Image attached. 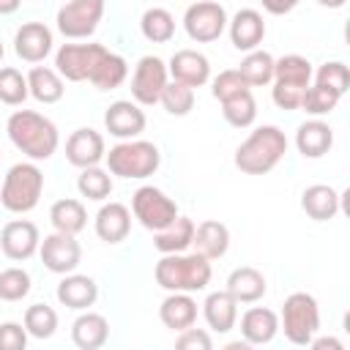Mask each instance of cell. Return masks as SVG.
<instances>
[{"instance_id": "obj_1", "label": "cell", "mask_w": 350, "mask_h": 350, "mask_svg": "<svg viewBox=\"0 0 350 350\" xmlns=\"http://www.w3.org/2000/svg\"><path fill=\"white\" fill-rule=\"evenodd\" d=\"M8 139L14 142L16 150H22L30 161H46L55 156L57 145H60V134L57 126L44 118L36 109H16L11 112L8 123H5Z\"/></svg>"}, {"instance_id": "obj_2", "label": "cell", "mask_w": 350, "mask_h": 350, "mask_svg": "<svg viewBox=\"0 0 350 350\" xmlns=\"http://www.w3.org/2000/svg\"><path fill=\"white\" fill-rule=\"evenodd\" d=\"M156 284L167 293H200L211 284L213 268L211 260L202 254L191 252H175V254H161V260L153 268Z\"/></svg>"}, {"instance_id": "obj_3", "label": "cell", "mask_w": 350, "mask_h": 350, "mask_svg": "<svg viewBox=\"0 0 350 350\" xmlns=\"http://www.w3.org/2000/svg\"><path fill=\"white\" fill-rule=\"evenodd\" d=\"M287 153V137L279 126H257L235 150V167L243 175H268Z\"/></svg>"}, {"instance_id": "obj_4", "label": "cell", "mask_w": 350, "mask_h": 350, "mask_svg": "<svg viewBox=\"0 0 350 350\" xmlns=\"http://www.w3.org/2000/svg\"><path fill=\"white\" fill-rule=\"evenodd\" d=\"M104 161L109 175H118L126 180H142L161 167V153L153 142L137 137V139H120L118 145H112Z\"/></svg>"}, {"instance_id": "obj_5", "label": "cell", "mask_w": 350, "mask_h": 350, "mask_svg": "<svg viewBox=\"0 0 350 350\" xmlns=\"http://www.w3.org/2000/svg\"><path fill=\"white\" fill-rule=\"evenodd\" d=\"M44 191V172L36 161H19L5 172L0 186V202L11 213H30Z\"/></svg>"}, {"instance_id": "obj_6", "label": "cell", "mask_w": 350, "mask_h": 350, "mask_svg": "<svg viewBox=\"0 0 350 350\" xmlns=\"http://www.w3.org/2000/svg\"><path fill=\"white\" fill-rule=\"evenodd\" d=\"M279 328L284 331L287 342H293L298 347H309L312 336L320 331V306H317L314 295H309L304 290L290 293L282 304Z\"/></svg>"}, {"instance_id": "obj_7", "label": "cell", "mask_w": 350, "mask_h": 350, "mask_svg": "<svg viewBox=\"0 0 350 350\" xmlns=\"http://www.w3.org/2000/svg\"><path fill=\"white\" fill-rule=\"evenodd\" d=\"M131 213H134V219L145 230L156 232V230H164L178 216V205L161 189H156V186H139L131 194Z\"/></svg>"}, {"instance_id": "obj_8", "label": "cell", "mask_w": 350, "mask_h": 350, "mask_svg": "<svg viewBox=\"0 0 350 350\" xmlns=\"http://www.w3.org/2000/svg\"><path fill=\"white\" fill-rule=\"evenodd\" d=\"M227 11L221 3L216 0H197L186 8L183 14V27L186 36L197 44H211L216 38H221V33L227 30Z\"/></svg>"}, {"instance_id": "obj_9", "label": "cell", "mask_w": 350, "mask_h": 350, "mask_svg": "<svg viewBox=\"0 0 350 350\" xmlns=\"http://www.w3.org/2000/svg\"><path fill=\"white\" fill-rule=\"evenodd\" d=\"M101 16H104V0H68L66 5L57 8L55 22L66 38L79 41L96 33Z\"/></svg>"}, {"instance_id": "obj_10", "label": "cell", "mask_w": 350, "mask_h": 350, "mask_svg": "<svg viewBox=\"0 0 350 350\" xmlns=\"http://www.w3.org/2000/svg\"><path fill=\"white\" fill-rule=\"evenodd\" d=\"M167 82H170L167 63L156 55H145L137 60L134 74H131V98L139 107H153L159 104V96Z\"/></svg>"}, {"instance_id": "obj_11", "label": "cell", "mask_w": 350, "mask_h": 350, "mask_svg": "<svg viewBox=\"0 0 350 350\" xmlns=\"http://www.w3.org/2000/svg\"><path fill=\"white\" fill-rule=\"evenodd\" d=\"M104 52V44H63L55 55V71L68 82H85Z\"/></svg>"}, {"instance_id": "obj_12", "label": "cell", "mask_w": 350, "mask_h": 350, "mask_svg": "<svg viewBox=\"0 0 350 350\" xmlns=\"http://www.w3.org/2000/svg\"><path fill=\"white\" fill-rule=\"evenodd\" d=\"M38 257L44 262L46 271L63 276V273H71L79 268L82 262V246L77 241V235H68V232H49L44 235V241L38 243Z\"/></svg>"}, {"instance_id": "obj_13", "label": "cell", "mask_w": 350, "mask_h": 350, "mask_svg": "<svg viewBox=\"0 0 350 350\" xmlns=\"http://www.w3.org/2000/svg\"><path fill=\"white\" fill-rule=\"evenodd\" d=\"M41 243V232L33 221L27 219H14L0 230V249L8 260L14 262H25L38 252Z\"/></svg>"}, {"instance_id": "obj_14", "label": "cell", "mask_w": 350, "mask_h": 350, "mask_svg": "<svg viewBox=\"0 0 350 350\" xmlns=\"http://www.w3.org/2000/svg\"><path fill=\"white\" fill-rule=\"evenodd\" d=\"M145 126H148V118L142 107L131 98L112 101L104 112V129L118 139H137L145 131Z\"/></svg>"}, {"instance_id": "obj_15", "label": "cell", "mask_w": 350, "mask_h": 350, "mask_svg": "<svg viewBox=\"0 0 350 350\" xmlns=\"http://www.w3.org/2000/svg\"><path fill=\"white\" fill-rule=\"evenodd\" d=\"M227 33L238 52H252L265 38V19L257 8H241L232 19H227Z\"/></svg>"}, {"instance_id": "obj_16", "label": "cell", "mask_w": 350, "mask_h": 350, "mask_svg": "<svg viewBox=\"0 0 350 350\" xmlns=\"http://www.w3.org/2000/svg\"><path fill=\"white\" fill-rule=\"evenodd\" d=\"M104 156H107V145L96 129H77L66 139V159H68V164H74L79 170L101 164Z\"/></svg>"}, {"instance_id": "obj_17", "label": "cell", "mask_w": 350, "mask_h": 350, "mask_svg": "<svg viewBox=\"0 0 350 350\" xmlns=\"http://www.w3.org/2000/svg\"><path fill=\"white\" fill-rule=\"evenodd\" d=\"M57 301L66 306V309H74V312H85L90 309L96 301H98V284L93 276H85V273H63L57 290H55Z\"/></svg>"}, {"instance_id": "obj_18", "label": "cell", "mask_w": 350, "mask_h": 350, "mask_svg": "<svg viewBox=\"0 0 350 350\" xmlns=\"http://www.w3.org/2000/svg\"><path fill=\"white\" fill-rule=\"evenodd\" d=\"M52 30L44 22H25L14 36V52L25 63H41L52 52Z\"/></svg>"}, {"instance_id": "obj_19", "label": "cell", "mask_w": 350, "mask_h": 350, "mask_svg": "<svg viewBox=\"0 0 350 350\" xmlns=\"http://www.w3.org/2000/svg\"><path fill=\"white\" fill-rule=\"evenodd\" d=\"M167 74L189 88H202L211 79V63L197 49H178L167 63Z\"/></svg>"}, {"instance_id": "obj_20", "label": "cell", "mask_w": 350, "mask_h": 350, "mask_svg": "<svg viewBox=\"0 0 350 350\" xmlns=\"http://www.w3.org/2000/svg\"><path fill=\"white\" fill-rule=\"evenodd\" d=\"M93 227L104 243H120L131 232V211L123 202H104L96 213Z\"/></svg>"}, {"instance_id": "obj_21", "label": "cell", "mask_w": 350, "mask_h": 350, "mask_svg": "<svg viewBox=\"0 0 350 350\" xmlns=\"http://www.w3.org/2000/svg\"><path fill=\"white\" fill-rule=\"evenodd\" d=\"M301 208L314 221H331L342 211V194L328 183H312L301 194Z\"/></svg>"}, {"instance_id": "obj_22", "label": "cell", "mask_w": 350, "mask_h": 350, "mask_svg": "<svg viewBox=\"0 0 350 350\" xmlns=\"http://www.w3.org/2000/svg\"><path fill=\"white\" fill-rule=\"evenodd\" d=\"M334 145V129L320 120V118H312V120H304L295 131V148L304 159H323Z\"/></svg>"}, {"instance_id": "obj_23", "label": "cell", "mask_w": 350, "mask_h": 350, "mask_svg": "<svg viewBox=\"0 0 350 350\" xmlns=\"http://www.w3.org/2000/svg\"><path fill=\"white\" fill-rule=\"evenodd\" d=\"M202 317H205L211 331L230 334L235 328V323H238V301L227 290L208 293V298L202 301Z\"/></svg>"}, {"instance_id": "obj_24", "label": "cell", "mask_w": 350, "mask_h": 350, "mask_svg": "<svg viewBox=\"0 0 350 350\" xmlns=\"http://www.w3.org/2000/svg\"><path fill=\"white\" fill-rule=\"evenodd\" d=\"M279 334V314L268 306H252L241 317V336L249 345H268Z\"/></svg>"}, {"instance_id": "obj_25", "label": "cell", "mask_w": 350, "mask_h": 350, "mask_svg": "<svg viewBox=\"0 0 350 350\" xmlns=\"http://www.w3.org/2000/svg\"><path fill=\"white\" fill-rule=\"evenodd\" d=\"M191 249L197 254H202L205 260H219L227 254L230 249V230L227 224L216 221V219H205L194 227V241H191Z\"/></svg>"}, {"instance_id": "obj_26", "label": "cell", "mask_w": 350, "mask_h": 350, "mask_svg": "<svg viewBox=\"0 0 350 350\" xmlns=\"http://www.w3.org/2000/svg\"><path fill=\"white\" fill-rule=\"evenodd\" d=\"M109 339V323L104 314L85 309L74 323H71V342L79 350H98Z\"/></svg>"}, {"instance_id": "obj_27", "label": "cell", "mask_w": 350, "mask_h": 350, "mask_svg": "<svg viewBox=\"0 0 350 350\" xmlns=\"http://www.w3.org/2000/svg\"><path fill=\"white\" fill-rule=\"evenodd\" d=\"M238 304H254L265 295L268 282L262 276V271L252 268V265H241L227 276V287H224Z\"/></svg>"}, {"instance_id": "obj_28", "label": "cell", "mask_w": 350, "mask_h": 350, "mask_svg": "<svg viewBox=\"0 0 350 350\" xmlns=\"http://www.w3.org/2000/svg\"><path fill=\"white\" fill-rule=\"evenodd\" d=\"M159 320L175 334L189 328L197 323V301L191 293H170L159 306Z\"/></svg>"}, {"instance_id": "obj_29", "label": "cell", "mask_w": 350, "mask_h": 350, "mask_svg": "<svg viewBox=\"0 0 350 350\" xmlns=\"http://www.w3.org/2000/svg\"><path fill=\"white\" fill-rule=\"evenodd\" d=\"M194 221L189 216H175L164 230H156L153 232V246L156 252L161 254H175V252H186L191 249V241H194Z\"/></svg>"}, {"instance_id": "obj_30", "label": "cell", "mask_w": 350, "mask_h": 350, "mask_svg": "<svg viewBox=\"0 0 350 350\" xmlns=\"http://www.w3.org/2000/svg\"><path fill=\"white\" fill-rule=\"evenodd\" d=\"M27 90L38 104H57L66 93L63 77L49 66H33L27 71Z\"/></svg>"}, {"instance_id": "obj_31", "label": "cell", "mask_w": 350, "mask_h": 350, "mask_svg": "<svg viewBox=\"0 0 350 350\" xmlns=\"http://www.w3.org/2000/svg\"><path fill=\"white\" fill-rule=\"evenodd\" d=\"M126 77H129V63H126V57L107 49V52L101 55V60L96 63V68H93V74H90L88 82H90L96 90H115V88H120V85L126 82Z\"/></svg>"}, {"instance_id": "obj_32", "label": "cell", "mask_w": 350, "mask_h": 350, "mask_svg": "<svg viewBox=\"0 0 350 350\" xmlns=\"http://www.w3.org/2000/svg\"><path fill=\"white\" fill-rule=\"evenodd\" d=\"M49 221L57 232H68V235H79L88 224V211L79 200L74 197H66V200H57L52 202L49 208Z\"/></svg>"}, {"instance_id": "obj_33", "label": "cell", "mask_w": 350, "mask_h": 350, "mask_svg": "<svg viewBox=\"0 0 350 350\" xmlns=\"http://www.w3.org/2000/svg\"><path fill=\"white\" fill-rule=\"evenodd\" d=\"M273 60L276 57L271 52L257 46V49L246 52V57L241 60L238 71H241V77L246 79L249 88H265V85L273 82Z\"/></svg>"}, {"instance_id": "obj_34", "label": "cell", "mask_w": 350, "mask_h": 350, "mask_svg": "<svg viewBox=\"0 0 350 350\" xmlns=\"http://www.w3.org/2000/svg\"><path fill=\"white\" fill-rule=\"evenodd\" d=\"M312 63L304 55H282L279 60H273V82H290V85H301L309 88L312 85Z\"/></svg>"}, {"instance_id": "obj_35", "label": "cell", "mask_w": 350, "mask_h": 350, "mask_svg": "<svg viewBox=\"0 0 350 350\" xmlns=\"http://www.w3.org/2000/svg\"><path fill=\"white\" fill-rule=\"evenodd\" d=\"M139 30H142V36H145L150 44H167V41H172V36H175V16H172L167 8L153 5V8H148V11L142 14Z\"/></svg>"}, {"instance_id": "obj_36", "label": "cell", "mask_w": 350, "mask_h": 350, "mask_svg": "<svg viewBox=\"0 0 350 350\" xmlns=\"http://www.w3.org/2000/svg\"><path fill=\"white\" fill-rule=\"evenodd\" d=\"M77 189L85 200L104 202L112 194V175H109V170H101L98 164L96 167H82L79 178H77Z\"/></svg>"}, {"instance_id": "obj_37", "label": "cell", "mask_w": 350, "mask_h": 350, "mask_svg": "<svg viewBox=\"0 0 350 350\" xmlns=\"http://www.w3.org/2000/svg\"><path fill=\"white\" fill-rule=\"evenodd\" d=\"M221 115L230 126L235 129H249L257 118V101H254V93L252 90H243L227 101H221Z\"/></svg>"}, {"instance_id": "obj_38", "label": "cell", "mask_w": 350, "mask_h": 350, "mask_svg": "<svg viewBox=\"0 0 350 350\" xmlns=\"http://www.w3.org/2000/svg\"><path fill=\"white\" fill-rule=\"evenodd\" d=\"M25 331L27 336H36V339H49L55 336L57 331V312L46 304H33L25 309Z\"/></svg>"}, {"instance_id": "obj_39", "label": "cell", "mask_w": 350, "mask_h": 350, "mask_svg": "<svg viewBox=\"0 0 350 350\" xmlns=\"http://www.w3.org/2000/svg\"><path fill=\"white\" fill-rule=\"evenodd\" d=\"M159 104H161L170 115L183 118V115H189V112L194 109V88H189V85L172 79V82L164 85V90H161V96H159Z\"/></svg>"}, {"instance_id": "obj_40", "label": "cell", "mask_w": 350, "mask_h": 350, "mask_svg": "<svg viewBox=\"0 0 350 350\" xmlns=\"http://www.w3.org/2000/svg\"><path fill=\"white\" fill-rule=\"evenodd\" d=\"M27 96H30L27 77L19 68H14V66L0 68V101L8 104V107H19Z\"/></svg>"}, {"instance_id": "obj_41", "label": "cell", "mask_w": 350, "mask_h": 350, "mask_svg": "<svg viewBox=\"0 0 350 350\" xmlns=\"http://www.w3.org/2000/svg\"><path fill=\"white\" fill-rule=\"evenodd\" d=\"M339 93H334V90H328V88H323V85H309L306 88V93H304V98H301V109L306 112V115H312V118H320V115H331L334 109H336V104H339Z\"/></svg>"}, {"instance_id": "obj_42", "label": "cell", "mask_w": 350, "mask_h": 350, "mask_svg": "<svg viewBox=\"0 0 350 350\" xmlns=\"http://www.w3.org/2000/svg\"><path fill=\"white\" fill-rule=\"evenodd\" d=\"M30 287H33V282H30V273L25 268L11 265V268L0 271V301L16 304L30 293Z\"/></svg>"}, {"instance_id": "obj_43", "label": "cell", "mask_w": 350, "mask_h": 350, "mask_svg": "<svg viewBox=\"0 0 350 350\" xmlns=\"http://www.w3.org/2000/svg\"><path fill=\"white\" fill-rule=\"evenodd\" d=\"M312 79H314L317 85H323V88H328V90H334V93H339V96H345L347 88H350V71H347V66H345L342 60H328V63H323V66L312 74Z\"/></svg>"}, {"instance_id": "obj_44", "label": "cell", "mask_w": 350, "mask_h": 350, "mask_svg": "<svg viewBox=\"0 0 350 350\" xmlns=\"http://www.w3.org/2000/svg\"><path fill=\"white\" fill-rule=\"evenodd\" d=\"M243 90H252V88L246 85V79L241 77L238 68H224V71H219V74L213 77V82H211V93H213V98H216L219 104L227 101V98H232V96H238V93H243Z\"/></svg>"}, {"instance_id": "obj_45", "label": "cell", "mask_w": 350, "mask_h": 350, "mask_svg": "<svg viewBox=\"0 0 350 350\" xmlns=\"http://www.w3.org/2000/svg\"><path fill=\"white\" fill-rule=\"evenodd\" d=\"M306 88L301 85H290V82H273L271 88V98L279 109L284 112H293V109H301V98H304Z\"/></svg>"}, {"instance_id": "obj_46", "label": "cell", "mask_w": 350, "mask_h": 350, "mask_svg": "<svg viewBox=\"0 0 350 350\" xmlns=\"http://www.w3.org/2000/svg\"><path fill=\"white\" fill-rule=\"evenodd\" d=\"M175 347H180V350H211V347H213V339H211V334H208L205 328L189 325V328L178 331Z\"/></svg>"}, {"instance_id": "obj_47", "label": "cell", "mask_w": 350, "mask_h": 350, "mask_svg": "<svg viewBox=\"0 0 350 350\" xmlns=\"http://www.w3.org/2000/svg\"><path fill=\"white\" fill-rule=\"evenodd\" d=\"M27 347V331L19 323H3L0 325V350H25Z\"/></svg>"}, {"instance_id": "obj_48", "label": "cell", "mask_w": 350, "mask_h": 350, "mask_svg": "<svg viewBox=\"0 0 350 350\" xmlns=\"http://www.w3.org/2000/svg\"><path fill=\"white\" fill-rule=\"evenodd\" d=\"M262 3V8L268 11V14H273V16H284V14H290L301 0H260Z\"/></svg>"}, {"instance_id": "obj_49", "label": "cell", "mask_w": 350, "mask_h": 350, "mask_svg": "<svg viewBox=\"0 0 350 350\" xmlns=\"http://www.w3.org/2000/svg\"><path fill=\"white\" fill-rule=\"evenodd\" d=\"M309 347H314V350H342L345 345L339 342V339H334V336H312V342H309Z\"/></svg>"}, {"instance_id": "obj_50", "label": "cell", "mask_w": 350, "mask_h": 350, "mask_svg": "<svg viewBox=\"0 0 350 350\" xmlns=\"http://www.w3.org/2000/svg\"><path fill=\"white\" fill-rule=\"evenodd\" d=\"M19 5H22V0H0V14H3V16H5V14H14Z\"/></svg>"}, {"instance_id": "obj_51", "label": "cell", "mask_w": 350, "mask_h": 350, "mask_svg": "<svg viewBox=\"0 0 350 350\" xmlns=\"http://www.w3.org/2000/svg\"><path fill=\"white\" fill-rule=\"evenodd\" d=\"M317 3H320L323 8H342L347 0H317Z\"/></svg>"}, {"instance_id": "obj_52", "label": "cell", "mask_w": 350, "mask_h": 350, "mask_svg": "<svg viewBox=\"0 0 350 350\" xmlns=\"http://www.w3.org/2000/svg\"><path fill=\"white\" fill-rule=\"evenodd\" d=\"M3 52H5V49H3V41H0V60H3Z\"/></svg>"}, {"instance_id": "obj_53", "label": "cell", "mask_w": 350, "mask_h": 350, "mask_svg": "<svg viewBox=\"0 0 350 350\" xmlns=\"http://www.w3.org/2000/svg\"><path fill=\"white\" fill-rule=\"evenodd\" d=\"M194 3H197V0H194Z\"/></svg>"}]
</instances>
